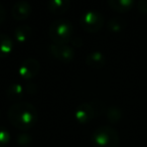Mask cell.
I'll return each instance as SVG.
<instances>
[{"label":"cell","mask_w":147,"mask_h":147,"mask_svg":"<svg viewBox=\"0 0 147 147\" xmlns=\"http://www.w3.org/2000/svg\"><path fill=\"white\" fill-rule=\"evenodd\" d=\"M8 120L15 128L21 131L31 129L38 120V113L32 104L28 102H17L7 112Z\"/></svg>","instance_id":"cell-1"},{"label":"cell","mask_w":147,"mask_h":147,"mask_svg":"<svg viewBox=\"0 0 147 147\" xmlns=\"http://www.w3.org/2000/svg\"><path fill=\"white\" fill-rule=\"evenodd\" d=\"M91 142L94 147H120V137L112 126L102 125L92 133Z\"/></svg>","instance_id":"cell-2"},{"label":"cell","mask_w":147,"mask_h":147,"mask_svg":"<svg viewBox=\"0 0 147 147\" xmlns=\"http://www.w3.org/2000/svg\"><path fill=\"white\" fill-rule=\"evenodd\" d=\"M73 25L67 20L59 19L49 26V37L55 45H67L73 39Z\"/></svg>","instance_id":"cell-3"},{"label":"cell","mask_w":147,"mask_h":147,"mask_svg":"<svg viewBox=\"0 0 147 147\" xmlns=\"http://www.w3.org/2000/svg\"><path fill=\"white\" fill-rule=\"evenodd\" d=\"M81 26L88 32H98L104 26V17L97 11H87L81 17Z\"/></svg>","instance_id":"cell-4"},{"label":"cell","mask_w":147,"mask_h":147,"mask_svg":"<svg viewBox=\"0 0 147 147\" xmlns=\"http://www.w3.org/2000/svg\"><path fill=\"white\" fill-rule=\"evenodd\" d=\"M49 53L53 57L59 59V61L65 63H69L75 57V51L71 47L67 45H53L49 47Z\"/></svg>","instance_id":"cell-5"},{"label":"cell","mask_w":147,"mask_h":147,"mask_svg":"<svg viewBox=\"0 0 147 147\" xmlns=\"http://www.w3.org/2000/svg\"><path fill=\"white\" fill-rule=\"evenodd\" d=\"M40 65L35 59H27L24 61L18 69V75L22 80H32L39 73Z\"/></svg>","instance_id":"cell-6"},{"label":"cell","mask_w":147,"mask_h":147,"mask_svg":"<svg viewBox=\"0 0 147 147\" xmlns=\"http://www.w3.org/2000/svg\"><path fill=\"white\" fill-rule=\"evenodd\" d=\"M96 110H95L94 106L90 103H82L80 104L77 109L75 110L74 116L77 122L81 123V124H85L91 121L95 116H96Z\"/></svg>","instance_id":"cell-7"},{"label":"cell","mask_w":147,"mask_h":147,"mask_svg":"<svg viewBox=\"0 0 147 147\" xmlns=\"http://www.w3.org/2000/svg\"><path fill=\"white\" fill-rule=\"evenodd\" d=\"M31 12H32L31 5L27 1H25V0H19V1H17L13 5L12 9H11L12 17L17 21H22L27 19L30 16Z\"/></svg>","instance_id":"cell-8"},{"label":"cell","mask_w":147,"mask_h":147,"mask_svg":"<svg viewBox=\"0 0 147 147\" xmlns=\"http://www.w3.org/2000/svg\"><path fill=\"white\" fill-rule=\"evenodd\" d=\"M71 7V0H49V9L53 14L61 15Z\"/></svg>","instance_id":"cell-9"},{"label":"cell","mask_w":147,"mask_h":147,"mask_svg":"<svg viewBox=\"0 0 147 147\" xmlns=\"http://www.w3.org/2000/svg\"><path fill=\"white\" fill-rule=\"evenodd\" d=\"M86 63L88 67L94 69H99L103 67L106 63V57L100 51H93L89 53L86 57Z\"/></svg>","instance_id":"cell-10"},{"label":"cell","mask_w":147,"mask_h":147,"mask_svg":"<svg viewBox=\"0 0 147 147\" xmlns=\"http://www.w3.org/2000/svg\"><path fill=\"white\" fill-rule=\"evenodd\" d=\"M112 10L118 13H126L134 5V0H107Z\"/></svg>","instance_id":"cell-11"},{"label":"cell","mask_w":147,"mask_h":147,"mask_svg":"<svg viewBox=\"0 0 147 147\" xmlns=\"http://www.w3.org/2000/svg\"><path fill=\"white\" fill-rule=\"evenodd\" d=\"M15 39H16L18 42L24 43L26 41H28L30 39V37L32 36V29L30 26L26 24L19 25L16 29H15L14 33Z\"/></svg>","instance_id":"cell-12"},{"label":"cell","mask_w":147,"mask_h":147,"mask_svg":"<svg viewBox=\"0 0 147 147\" xmlns=\"http://www.w3.org/2000/svg\"><path fill=\"white\" fill-rule=\"evenodd\" d=\"M13 43L10 37L6 34L0 33V57H6L11 53Z\"/></svg>","instance_id":"cell-13"},{"label":"cell","mask_w":147,"mask_h":147,"mask_svg":"<svg viewBox=\"0 0 147 147\" xmlns=\"http://www.w3.org/2000/svg\"><path fill=\"white\" fill-rule=\"evenodd\" d=\"M127 25V21L125 20L123 17L120 16H116L111 18L110 20L108 21V24H107V27H108L109 31L111 32H121L125 29Z\"/></svg>","instance_id":"cell-14"},{"label":"cell","mask_w":147,"mask_h":147,"mask_svg":"<svg viewBox=\"0 0 147 147\" xmlns=\"http://www.w3.org/2000/svg\"><path fill=\"white\" fill-rule=\"evenodd\" d=\"M6 92L9 98L17 99V98H21V97H22V95L24 94V92H25V89H23V87L19 84H13V85H11L10 87H8Z\"/></svg>","instance_id":"cell-15"},{"label":"cell","mask_w":147,"mask_h":147,"mask_svg":"<svg viewBox=\"0 0 147 147\" xmlns=\"http://www.w3.org/2000/svg\"><path fill=\"white\" fill-rule=\"evenodd\" d=\"M106 116L108 118L109 122L111 123H116L122 117V111L118 108V107H110V108L107 110L106 112Z\"/></svg>","instance_id":"cell-16"},{"label":"cell","mask_w":147,"mask_h":147,"mask_svg":"<svg viewBox=\"0 0 147 147\" xmlns=\"http://www.w3.org/2000/svg\"><path fill=\"white\" fill-rule=\"evenodd\" d=\"M10 142V133L4 127L0 126V147L6 146Z\"/></svg>","instance_id":"cell-17"},{"label":"cell","mask_w":147,"mask_h":147,"mask_svg":"<svg viewBox=\"0 0 147 147\" xmlns=\"http://www.w3.org/2000/svg\"><path fill=\"white\" fill-rule=\"evenodd\" d=\"M137 9L141 14L147 15V0H138Z\"/></svg>","instance_id":"cell-18"},{"label":"cell","mask_w":147,"mask_h":147,"mask_svg":"<svg viewBox=\"0 0 147 147\" xmlns=\"http://www.w3.org/2000/svg\"><path fill=\"white\" fill-rule=\"evenodd\" d=\"M17 142H18L20 145H26V144H28V143L31 142V137L29 136L28 134H25V133H23V134H20L18 136Z\"/></svg>","instance_id":"cell-19"},{"label":"cell","mask_w":147,"mask_h":147,"mask_svg":"<svg viewBox=\"0 0 147 147\" xmlns=\"http://www.w3.org/2000/svg\"><path fill=\"white\" fill-rule=\"evenodd\" d=\"M5 19H6V10H5L4 6L0 3V25L3 24Z\"/></svg>","instance_id":"cell-20"},{"label":"cell","mask_w":147,"mask_h":147,"mask_svg":"<svg viewBox=\"0 0 147 147\" xmlns=\"http://www.w3.org/2000/svg\"><path fill=\"white\" fill-rule=\"evenodd\" d=\"M0 116H1V111H0Z\"/></svg>","instance_id":"cell-21"}]
</instances>
